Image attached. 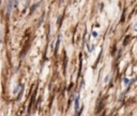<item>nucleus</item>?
Instances as JSON below:
<instances>
[{"label": "nucleus", "instance_id": "1", "mask_svg": "<svg viewBox=\"0 0 137 116\" xmlns=\"http://www.w3.org/2000/svg\"><path fill=\"white\" fill-rule=\"evenodd\" d=\"M78 108H79V98H78V96H77V99H76V101H75V110H78Z\"/></svg>", "mask_w": 137, "mask_h": 116}, {"label": "nucleus", "instance_id": "2", "mask_svg": "<svg viewBox=\"0 0 137 116\" xmlns=\"http://www.w3.org/2000/svg\"><path fill=\"white\" fill-rule=\"evenodd\" d=\"M123 82H124L125 84H128V83H129V80H128V79H124V80H123Z\"/></svg>", "mask_w": 137, "mask_h": 116}, {"label": "nucleus", "instance_id": "3", "mask_svg": "<svg viewBox=\"0 0 137 116\" xmlns=\"http://www.w3.org/2000/svg\"><path fill=\"white\" fill-rule=\"evenodd\" d=\"M134 29H135V31H137V23H136L135 26H134Z\"/></svg>", "mask_w": 137, "mask_h": 116}, {"label": "nucleus", "instance_id": "4", "mask_svg": "<svg viewBox=\"0 0 137 116\" xmlns=\"http://www.w3.org/2000/svg\"><path fill=\"white\" fill-rule=\"evenodd\" d=\"M14 2H15V3H17V2H18V0H14Z\"/></svg>", "mask_w": 137, "mask_h": 116}]
</instances>
